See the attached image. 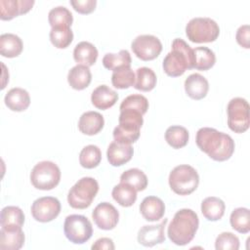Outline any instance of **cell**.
<instances>
[{
  "mask_svg": "<svg viewBox=\"0 0 250 250\" xmlns=\"http://www.w3.org/2000/svg\"><path fill=\"white\" fill-rule=\"evenodd\" d=\"M6 106L13 111H23L30 104V97L26 90L22 88H12L5 95Z\"/></svg>",
  "mask_w": 250,
  "mask_h": 250,
  "instance_id": "obj_22",
  "label": "cell"
},
{
  "mask_svg": "<svg viewBox=\"0 0 250 250\" xmlns=\"http://www.w3.org/2000/svg\"><path fill=\"white\" fill-rule=\"evenodd\" d=\"M186 34L193 43H210L218 38L220 27L211 18L197 17L187 23Z\"/></svg>",
  "mask_w": 250,
  "mask_h": 250,
  "instance_id": "obj_7",
  "label": "cell"
},
{
  "mask_svg": "<svg viewBox=\"0 0 250 250\" xmlns=\"http://www.w3.org/2000/svg\"><path fill=\"white\" fill-rule=\"evenodd\" d=\"M215 248L217 250H237L239 248V239L233 233L224 231L217 236Z\"/></svg>",
  "mask_w": 250,
  "mask_h": 250,
  "instance_id": "obj_40",
  "label": "cell"
},
{
  "mask_svg": "<svg viewBox=\"0 0 250 250\" xmlns=\"http://www.w3.org/2000/svg\"><path fill=\"white\" fill-rule=\"evenodd\" d=\"M118 125L113 130L114 141L123 144H133L140 138L144 123L143 114L131 109L120 110Z\"/></svg>",
  "mask_w": 250,
  "mask_h": 250,
  "instance_id": "obj_4",
  "label": "cell"
},
{
  "mask_svg": "<svg viewBox=\"0 0 250 250\" xmlns=\"http://www.w3.org/2000/svg\"><path fill=\"white\" fill-rule=\"evenodd\" d=\"M140 212L145 220L155 222L164 216L165 204L157 196H146L140 204Z\"/></svg>",
  "mask_w": 250,
  "mask_h": 250,
  "instance_id": "obj_18",
  "label": "cell"
},
{
  "mask_svg": "<svg viewBox=\"0 0 250 250\" xmlns=\"http://www.w3.org/2000/svg\"><path fill=\"white\" fill-rule=\"evenodd\" d=\"M118 100L117 93L106 85L98 86L91 95L92 104L102 110H105L115 104Z\"/></svg>",
  "mask_w": 250,
  "mask_h": 250,
  "instance_id": "obj_21",
  "label": "cell"
},
{
  "mask_svg": "<svg viewBox=\"0 0 250 250\" xmlns=\"http://www.w3.org/2000/svg\"><path fill=\"white\" fill-rule=\"evenodd\" d=\"M24 233L21 227L16 225L1 226L0 230V249L19 250L23 246Z\"/></svg>",
  "mask_w": 250,
  "mask_h": 250,
  "instance_id": "obj_14",
  "label": "cell"
},
{
  "mask_svg": "<svg viewBox=\"0 0 250 250\" xmlns=\"http://www.w3.org/2000/svg\"><path fill=\"white\" fill-rule=\"evenodd\" d=\"M163 70L171 77H178L187 69L193 68V49L182 38H175L171 52L163 60Z\"/></svg>",
  "mask_w": 250,
  "mask_h": 250,
  "instance_id": "obj_3",
  "label": "cell"
},
{
  "mask_svg": "<svg viewBox=\"0 0 250 250\" xmlns=\"http://www.w3.org/2000/svg\"><path fill=\"white\" fill-rule=\"evenodd\" d=\"M225 202L216 196H209L201 202V212L208 221H218L225 214Z\"/></svg>",
  "mask_w": 250,
  "mask_h": 250,
  "instance_id": "obj_26",
  "label": "cell"
},
{
  "mask_svg": "<svg viewBox=\"0 0 250 250\" xmlns=\"http://www.w3.org/2000/svg\"><path fill=\"white\" fill-rule=\"evenodd\" d=\"M216 62L215 53L207 47H196L193 49V68L208 70Z\"/></svg>",
  "mask_w": 250,
  "mask_h": 250,
  "instance_id": "obj_30",
  "label": "cell"
},
{
  "mask_svg": "<svg viewBox=\"0 0 250 250\" xmlns=\"http://www.w3.org/2000/svg\"><path fill=\"white\" fill-rule=\"evenodd\" d=\"M21 39L14 33H4L0 36V54L6 58H16L22 52Z\"/></svg>",
  "mask_w": 250,
  "mask_h": 250,
  "instance_id": "obj_25",
  "label": "cell"
},
{
  "mask_svg": "<svg viewBox=\"0 0 250 250\" xmlns=\"http://www.w3.org/2000/svg\"><path fill=\"white\" fill-rule=\"evenodd\" d=\"M32 217L41 223H48L56 219L61 212V203L53 196L39 197L33 201L31 208Z\"/></svg>",
  "mask_w": 250,
  "mask_h": 250,
  "instance_id": "obj_12",
  "label": "cell"
},
{
  "mask_svg": "<svg viewBox=\"0 0 250 250\" xmlns=\"http://www.w3.org/2000/svg\"><path fill=\"white\" fill-rule=\"evenodd\" d=\"M136 79L134 87L137 90L143 91V92H148L151 91L157 82L156 74L154 71L146 66L139 67L136 70Z\"/></svg>",
  "mask_w": 250,
  "mask_h": 250,
  "instance_id": "obj_29",
  "label": "cell"
},
{
  "mask_svg": "<svg viewBox=\"0 0 250 250\" xmlns=\"http://www.w3.org/2000/svg\"><path fill=\"white\" fill-rule=\"evenodd\" d=\"M228 126L234 133H244L250 125L249 104L243 98L231 99L227 107Z\"/></svg>",
  "mask_w": 250,
  "mask_h": 250,
  "instance_id": "obj_10",
  "label": "cell"
},
{
  "mask_svg": "<svg viewBox=\"0 0 250 250\" xmlns=\"http://www.w3.org/2000/svg\"><path fill=\"white\" fill-rule=\"evenodd\" d=\"M61 180V170L52 161H41L31 170L30 182L32 186L41 190H50L56 188Z\"/></svg>",
  "mask_w": 250,
  "mask_h": 250,
  "instance_id": "obj_8",
  "label": "cell"
},
{
  "mask_svg": "<svg viewBox=\"0 0 250 250\" xmlns=\"http://www.w3.org/2000/svg\"><path fill=\"white\" fill-rule=\"evenodd\" d=\"M169 186L179 195L192 193L198 187L199 176L197 171L190 165L182 164L176 166L169 174Z\"/></svg>",
  "mask_w": 250,
  "mask_h": 250,
  "instance_id": "obj_5",
  "label": "cell"
},
{
  "mask_svg": "<svg viewBox=\"0 0 250 250\" xmlns=\"http://www.w3.org/2000/svg\"><path fill=\"white\" fill-rule=\"evenodd\" d=\"M91 248L93 250H103V249L113 250L115 248V246H114V243L111 238L102 237V238H99L98 240H96L95 243L91 246Z\"/></svg>",
  "mask_w": 250,
  "mask_h": 250,
  "instance_id": "obj_43",
  "label": "cell"
},
{
  "mask_svg": "<svg viewBox=\"0 0 250 250\" xmlns=\"http://www.w3.org/2000/svg\"><path fill=\"white\" fill-rule=\"evenodd\" d=\"M70 5L80 14H90L95 11L97 6L96 0H71Z\"/></svg>",
  "mask_w": 250,
  "mask_h": 250,
  "instance_id": "obj_41",
  "label": "cell"
},
{
  "mask_svg": "<svg viewBox=\"0 0 250 250\" xmlns=\"http://www.w3.org/2000/svg\"><path fill=\"white\" fill-rule=\"evenodd\" d=\"M209 90L207 79L199 73H192L185 80V91L193 100H201L206 97Z\"/></svg>",
  "mask_w": 250,
  "mask_h": 250,
  "instance_id": "obj_19",
  "label": "cell"
},
{
  "mask_svg": "<svg viewBox=\"0 0 250 250\" xmlns=\"http://www.w3.org/2000/svg\"><path fill=\"white\" fill-rule=\"evenodd\" d=\"M195 143L201 151L215 161L229 159L235 146L229 135L210 127H202L197 131Z\"/></svg>",
  "mask_w": 250,
  "mask_h": 250,
  "instance_id": "obj_1",
  "label": "cell"
},
{
  "mask_svg": "<svg viewBox=\"0 0 250 250\" xmlns=\"http://www.w3.org/2000/svg\"><path fill=\"white\" fill-rule=\"evenodd\" d=\"M131 48L137 58L142 61H151L160 55L162 44L156 36L143 34L137 36L132 41Z\"/></svg>",
  "mask_w": 250,
  "mask_h": 250,
  "instance_id": "obj_11",
  "label": "cell"
},
{
  "mask_svg": "<svg viewBox=\"0 0 250 250\" xmlns=\"http://www.w3.org/2000/svg\"><path fill=\"white\" fill-rule=\"evenodd\" d=\"M104 125V116L97 111L84 112L78 121V129L81 133L88 136L98 134Z\"/></svg>",
  "mask_w": 250,
  "mask_h": 250,
  "instance_id": "obj_20",
  "label": "cell"
},
{
  "mask_svg": "<svg viewBox=\"0 0 250 250\" xmlns=\"http://www.w3.org/2000/svg\"><path fill=\"white\" fill-rule=\"evenodd\" d=\"M0 222L1 226L16 225L22 227L24 223V214L18 206H6L1 211Z\"/></svg>",
  "mask_w": 250,
  "mask_h": 250,
  "instance_id": "obj_39",
  "label": "cell"
},
{
  "mask_svg": "<svg viewBox=\"0 0 250 250\" xmlns=\"http://www.w3.org/2000/svg\"><path fill=\"white\" fill-rule=\"evenodd\" d=\"M113 199L123 207L132 206L137 200V190L130 185L120 182L111 191Z\"/></svg>",
  "mask_w": 250,
  "mask_h": 250,
  "instance_id": "obj_27",
  "label": "cell"
},
{
  "mask_svg": "<svg viewBox=\"0 0 250 250\" xmlns=\"http://www.w3.org/2000/svg\"><path fill=\"white\" fill-rule=\"evenodd\" d=\"M167 222L168 219L164 218V220L157 225H146L141 228L138 232V242L146 247H152L164 242V229Z\"/></svg>",
  "mask_w": 250,
  "mask_h": 250,
  "instance_id": "obj_15",
  "label": "cell"
},
{
  "mask_svg": "<svg viewBox=\"0 0 250 250\" xmlns=\"http://www.w3.org/2000/svg\"><path fill=\"white\" fill-rule=\"evenodd\" d=\"M136 75L131 67H123L113 71L111 75V83L117 89H128L135 84Z\"/></svg>",
  "mask_w": 250,
  "mask_h": 250,
  "instance_id": "obj_37",
  "label": "cell"
},
{
  "mask_svg": "<svg viewBox=\"0 0 250 250\" xmlns=\"http://www.w3.org/2000/svg\"><path fill=\"white\" fill-rule=\"evenodd\" d=\"M131 55L127 50H120L117 54L107 53L103 58V64L106 69L117 70L131 66Z\"/></svg>",
  "mask_w": 250,
  "mask_h": 250,
  "instance_id": "obj_28",
  "label": "cell"
},
{
  "mask_svg": "<svg viewBox=\"0 0 250 250\" xmlns=\"http://www.w3.org/2000/svg\"><path fill=\"white\" fill-rule=\"evenodd\" d=\"M65 237L74 244H83L93 234V227L89 219L83 215L72 214L65 218L63 223Z\"/></svg>",
  "mask_w": 250,
  "mask_h": 250,
  "instance_id": "obj_9",
  "label": "cell"
},
{
  "mask_svg": "<svg viewBox=\"0 0 250 250\" xmlns=\"http://www.w3.org/2000/svg\"><path fill=\"white\" fill-rule=\"evenodd\" d=\"M120 182L132 186L137 191H142L147 187L146 175L138 168H132L123 172L120 176Z\"/></svg>",
  "mask_w": 250,
  "mask_h": 250,
  "instance_id": "obj_34",
  "label": "cell"
},
{
  "mask_svg": "<svg viewBox=\"0 0 250 250\" xmlns=\"http://www.w3.org/2000/svg\"><path fill=\"white\" fill-rule=\"evenodd\" d=\"M236 42L243 48H250V27L248 24H243L238 27L235 34Z\"/></svg>",
  "mask_w": 250,
  "mask_h": 250,
  "instance_id": "obj_42",
  "label": "cell"
},
{
  "mask_svg": "<svg viewBox=\"0 0 250 250\" xmlns=\"http://www.w3.org/2000/svg\"><path fill=\"white\" fill-rule=\"evenodd\" d=\"M229 223L233 229L240 233H247L250 230V212L248 208H235L229 217Z\"/></svg>",
  "mask_w": 250,
  "mask_h": 250,
  "instance_id": "obj_32",
  "label": "cell"
},
{
  "mask_svg": "<svg viewBox=\"0 0 250 250\" xmlns=\"http://www.w3.org/2000/svg\"><path fill=\"white\" fill-rule=\"evenodd\" d=\"M92 80L90 68L86 65L77 64L70 68L67 74V82L71 88L75 90H83L87 88Z\"/></svg>",
  "mask_w": 250,
  "mask_h": 250,
  "instance_id": "obj_24",
  "label": "cell"
},
{
  "mask_svg": "<svg viewBox=\"0 0 250 250\" xmlns=\"http://www.w3.org/2000/svg\"><path fill=\"white\" fill-rule=\"evenodd\" d=\"M48 21L52 27L68 26L73 22V16L71 12L64 6H58L50 10L48 14Z\"/></svg>",
  "mask_w": 250,
  "mask_h": 250,
  "instance_id": "obj_33",
  "label": "cell"
},
{
  "mask_svg": "<svg viewBox=\"0 0 250 250\" xmlns=\"http://www.w3.org/2000/svg\"><path fill=\"white\" fill-rule=\"evenodd\" d=\"M199 226L197 214L188 208L176 212L167 229L169 239L176 245L188 244L194 237Z\"/></svg>",
  "mask_w": 250,
  "mask_h": 250,
  "instance_id": "obj_2",
  "label": "cell"
},
{
  "mask_svg": "<svg viewBox=\"0 0 250 250\" xmlns=\"http://www.w3.org/2000/svg\"><path fill=\"white\" fill-rule=\"evenodd\" d=\"M49 36L52 44L58 49L68 47L73 40V32L68 26L52 27Z\"/></svg>",
  "mask_w": 250,
  "mask_h": 250,
  "instance_id": "obj_36",
  "label": "cell"
},
{
  "mask_svg": "<svg viewBox=\"0 0 250 250\" xmlns=\"http://www.w3.org/2000/svg\"><path fill=\"white\" fill-rule=\"evenodd\" d=\"M98 50L90 42L81 41L73 50V59L78 64L91 66L98 59Z\"/></svg>",
  "mask_w": 250,
  "mask_h": 250,
  "instance_id": "obj_23",
  "label": "cell"
},
{
  "mask_svg": "<svg viewBox=\"0 0 250 250\" xmlns=\"http://www.w3.org/2000/svg\"><path fill=\"white\" fill-rule=\"evenodd\" d=\"M99 191V184L92 177L78 180L67 193V202L74 209L88 208Z\"/></svg>",
  "mask_w": 250,
  "mask_h": 250,
  "instance_id": "obj_6",
  "label": "cell"
},
{
  "mask_svg": "<svg viewBox=\"0 0 250 250\" xmlns=\"http://www.w3.org/2000/svg\"><path fill=\"white\" fill-rule=\"evenodd\" d=\"M188 130L180 125H173L167 128L165 132V140L173 148L184 147L188 142Z\"/></svg>",
  "mask_w": 250,
  "mask_h": 250,
  "instance_id": "obj_31",
  "label": "cell"
},
{
  "mask_svg": "<svg viewBox=\"0 0 250 250\" xmlns=\"http://www.w3.org/2000/svg\"><path fill=\"white\" fill-rule=\"evenodd\" d=\"M133 153L134 149L131 145L113 141L109 144L106 150L107 161L112 166H122L131 160Z\"/></svg>",
  "mask_w": 250,
  "mask_h": 250,
  "instance_id": "obj_17",
  "label": "cell"
},
{
  "mask_svg": "<svg viewBox=\"0 0 250 250\" xmlns=\"http://www.w3.org/2000/svg\"><path fill=\"white\" fill-rule=\"evenodd\" d=\"M33 5V0H0V18L3 21H10L27 13Z\"/></svg>",
  "mask_w": 250,
  "mask_h": 250,
  "instance_id": "obj_16",
  "label": "cell"
},
{
  "mask_svg": "<svg viewBox=\"0 0 250 250\" xmlns=\"http://www.w3.org/2000/svg\"><path fill=\"white\" fill-rule=\"evenodd\" d=\"M102 160V151L99 146L89 145L82 148L79 154V162L83 168L93 169L97 167Z\"/></svg>",
  "mask_w": 250,
  "mask_h": 250,
  "instance_id": "obj_35",
  "label": "cell"
},
{
  "mask_svg": "<svg viewBox=\"0 0 250 250\" xmlns=\"http://www.w3.org/2000/svg\"><path fill=\"white\" fill-rule=\"evenodd\" d=\"M120 110L131 109L145 114L148 109V101L147 99L141 94H133L126 97L119 106Z\"/></svg>",
  "mask_w": 250,
  "mask_h": 250,
  "instance_id": "obj_38",
  "label": "cell"
},
{
  "mask_svg": "<svg viewBox=\"0 0 250 250\" xmlns=\"http://www.w3.org/2000/svg\"><path fill=\"white\" fill-rule=\"evenodd\" d=\"M92 218L99 229L109 230L116 227L119 220V213L112 204L102 202L93 210Z\"/></svg>",
  "mask_w": 250,
  "mask_h": 250,
  "instance_id": "obj_13",
  "label": "cell"
}]
</instances>
